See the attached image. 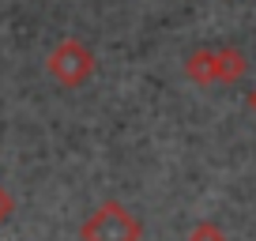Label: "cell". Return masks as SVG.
Returning <instances> with one entry per match:
<instances>
[{
  "label": "cell",
  "instance_id": "obj_1",
  "mask_svg": "<svg viewBox=\"0 0 256 241\" xmlns=\"http://www.w3.org/2000/svg\"><path fill=\"white\" fill-rule=\"evenodd\" d=\"M248 72V60L241 49L234 46H208V49H192L184 56V80H192L196 87H215V83H238Z\"/></svg>",
  "mask_w": 256,
  "mask_h": 241
},
{
  "label": "cell",
  "instance_id": "obj_2",
  "mask_svg": "<svg viewBox=\"0 0 256 241\" xmlns=\"http://www.w3.org/2000/svg\"><path fill=\"white\" fill-rule=\"evenodd\" d=\"M80 241H144V222L120 200H102L80 226Z\"/></svg>",
  "mask_w": 256,
  "mask_h": 241
},
{
  "label": "cell",
  "instance_id": "obj_3",
  "mask_svg": "<svg viewBox=\"0 0 256 241\" xmlns=\"http://www.w3.org/2000/svg\"><path fill=\"white\" fill-rule=\"evenodd\" d=\"M46 72L53 76L60 87L76 90V87H83V83H90V76L98 72V56L90 53L87 42L60 38L53 49H49V56H46Z\"/></svg>",
  "mask_w": 256,
  "mask_h": 241
},
{
  "label": "cell",
  "instance_id": "obj_4",
  "mask_svg": "<svg viewBox=\"0 0 256 241\" xmlns=\"http://www.w3.org/2000/svg\"><path fill=\"white\" fill-rule=\"evenodd\" d=\"M184 241H226V230L218 222H211V218H200V222L188 230V238Z\"/></svg>",
  "mask_w": 256,
  "mask_h": 241
},
{
  "label": "cell",
  "instance_id": "obj_5",
  "mask_svg": "<svg viewBox=\"0 0 256 241\" xmlns=\"http://www.w3.org/2000/svg\"><path fill=\"white\" fill-rule=\"evenodd\" d=\"M12 211H16V200H12V192H8V188L0 185V226H4V222L12 218Z\"/></svg>",
  "mask_w": 256,
  "mask_h": 241
},
{
  "label": "cell",
  "instance_id": "obj_6",
  "mask_svg": "<svg viewBox=\"0 0 256 241\" xmlns=\"http://www.w3.org/2000/svg\"><path fill=\"white\" fill-rule=\"evenodd\" d=\"M248 110H252V113H256V87H252V90H248Z\"/></svg>",
  "mask_w": 256,
  "mask_h": 241
}]
</instances>
